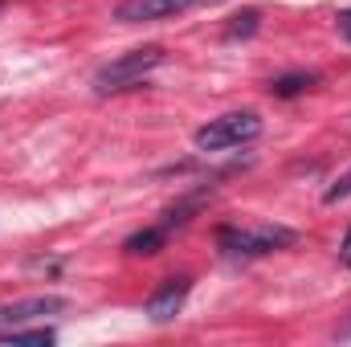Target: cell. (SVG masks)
Returning a JSON list of instances; mask_svg holds the SVG:
<instances>
[{
  "label": "cell",
  "instance_id": "cell-1",
  "mask_svg": "<svg viewBox=\"0 0 351 347\" xmlns=\"http://www.w3.org/2000/svg\"><path fill=\"white\" fill-rule=\"evenodd\" d=\"M294 241L298 233L286 225H221L217 229V246L225 258H265V254L290 250Z\"/></svg>",
  "mask_w": 351,
  "mask_h": 347
},
{
  "label": "cell",
  "instance_id": "cell-2",
  "mask_svg": "<svg viewBox=\"0 0 351 347\" xmlns=\"http://www.w3.org/2000/svg\"><path fill=\"white\" fill-rule=\"evenodd\" d=\"M156 66H164V49L160 45H143V49H131L114 62H106L98 74H94V94H119V90L139 86Z\"/></svg>",
  "mask_w": 351,
  "mask_h": 347
},
{
  "label": "cell",
  "instance_id": "cell-3",
  "mask_svg": "<svg viewBox=\"0 0 351 347\" xmlns=\"http://www.w3.org/2000/svg\"><path fill=\"white\" fill-rule=\"evenodd\" d=\"M258 135H262V115L233 110V115H221V119L204 123L196 131V147L200 152H229V147H241V143H250Z\"/></svg>",
  "mask_w": 351,
  "mask_h": 347
},
{
  "label": "cell",
  "instance_id": "cell-4",
  "mask_svg": "<svg viewBox=\"0 0 351 347\" xmlns=\"http://www.w3.org/2000/svg\"><path fill=\"white\" fill-rule=\"evenodd\" d=\"M188 294H192V278H188V274H180V278H164V282L152 290V298L143 302V311H147L152 323H168V319H176V315L184 311Z\"/></svg>",
  "mask_w": 351,
  "mask_h": 347
},
{
  "label": "cell",
  "instance_id": "cell-5",
  "mask_svg": "<svg viewBox=\"0 0 351 347\" xmlns=\"http://www.w3.org/2000/svg\"><path fill=\"white\" fill-rule=\"evenodd\" d=\"M192 4L200 0H123L114 8V21L119 25H147V21H168L176 12H188Z\"/></svg>",
  "mask_w": 351,
  "mask_h": 347
},
{
  "label": "cell",
  "instance_id": "cell-6",
  "mask_svg": "<svg viewBox=\"0 0 351 347\" xmlns=\"http://www.w3.org/2000/svg\"><path fill=\"white\" fill-rule=\"evenodd\" d=\"M62 311H70V298H62V294H33V298H21V302L0 307V327H21L29 319L62 315Z\"/></svg>",
  "mask_w": 351,
  "mask_h": 347
},
{
  "label": "cell",
  "instance_id": "cell-7",
  "mask_svg": "<svg viewBox=\"0 0 351 347\" xmlns=\"http://www.w3.org/2000/svg\"><path fill=\"white\" fill-rule=\"evenodd\" d=\"M164 246H168V229H164V225H152V229L131 233V237L123 241V254H131V258H152V254H160Z\"/></svg>",
  "mask_w": 351,
  "mask_h": 347
},
{
  "label": "cell",
  "instance_id": "cell-8",
  "mask_svg": "<svg viewBox=\"0 0 351 347\" xmlns=\"http://www.w3.org/2000/svg\"><path fill=\"white\" fill-rule=\"evenodd\" d=\"M319 82V74H306V70H294V74H282V78H274L269 82V94L274 98H298V94H306V90Z\"/></svg>",
  "mask_w": 351,
  "mask_h": 347
},
{
  "label": "cell",
  "instance_id": "cell-9",
  "mask_svg": "<svg viewBox=\"0 0 351 347\" xmlns=\"http://www.w3.org/2000/svg\"><path fill=\"white\" fill-rule=\"evenodd\" d=\"M258 25H262V12H258V8H245V12L229 16V25H225V41H237V37H254V33H258Z\"/></svg>",
  "mask_w": 351,
  "mask_h": 347
},
{
  "label": "cell",
  "instance_id": "cell-10",
  "mask_svg": "<svg viewBox=\"0 0 351 347\" xmlns=\"http://www.w3.org/2000/svg\"><path fill=\"white\" fill-rule=\"evenodd\" d=\"M58 335L49 331V327H33V331H25V327H0V344H53Z\"/></svg>",
  "mask_w": 351,
  "mask_h": 347
},
{
  "label": "cell",
  "instance_id": "cell-11",
  "mask_svg": "<svg viewBox=\"0 0 351 347\" xmlns=\"http://www.w3.org/2000/svg\"><path fill=\"white\" fill-rule=\"evenodd\" d=\"M348 196H351V168L323 192V200H327V204H339V200H348Z\"/></svg>",
  "mask_w": 351,
  "mask_h": 347
},
{
  "label": "cell",
  "instance_id": "cell-12",
  "mask_svg": "<svg viewBox=\"0 0 351 347\" xmlns=\"http://www.w3.org/2000/svg\"><path fill=\"white\" fill-rule=\"evenodd\" d=\"M335 25H339V33H343V37L351 41V8H343V12L335 16Z\"/></svg>",
  "mask_w": 351,
  "mask_h": 347
},
{
  "label": "cell",
  "instance_id": "cell-13",
  "mask_svg": "<svg viewBox=\"0 0 351 347\" xmlns=\"http://www.w3.org/2000/svg\"><path fill=\"white\" fill-rule=\"evenodd\" d=\"M339 261H343V265L351 270V229L343 233V246H339Z\"/></svg>",
  "mask_w": 351,
  "mask_h": 347
},
{
  "label": "cell",
  "instance_id": "cell-14",
  "mask_svg": "<svg viewBox=\"0 0 351 347\" xmlns=\"http://www.w3.org/2000/svg\"><path fill=\"white\" fill-rule=\"evenodd\" d=\"M0 4H4V0H0Z\"/></svg>",
  "mask_w": 351,
  "mask_h": 347
}]
</instances>
